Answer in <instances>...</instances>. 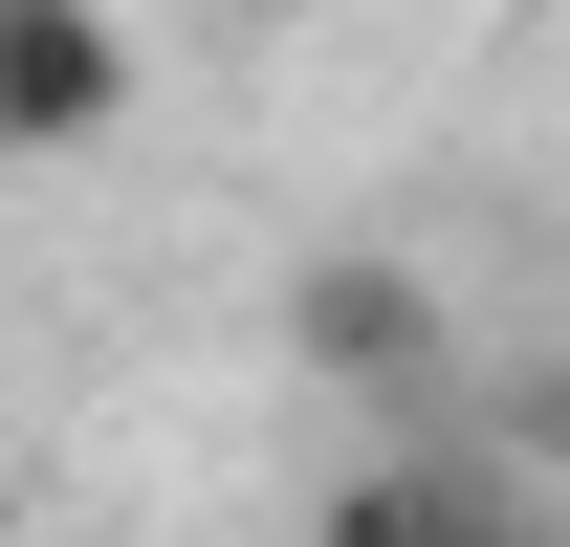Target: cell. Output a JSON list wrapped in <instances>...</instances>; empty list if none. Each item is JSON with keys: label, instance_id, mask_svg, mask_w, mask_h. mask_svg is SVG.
I'll list each match as a JSON object with an SVG mask.
<instances>
[{"label": "cell", "instance_id": "cell-4", "mask_svg": "<svg viewBox=\"0 0 570 547\" xmlns=\"http://www.w3.org/2000/svg\"><path fill=\"white\" fill-rule=\"evenodd\" d=\"M461 416H483L504 460H527V481H549V504H570V350H527V372H483V395H461Z\"/></svg>", "mask_w": 570, "mask_h": 547}, {"label": "cell", "instance_id": "cell-1", "mask_svg": "<svg viewBox=\"0 0 570 547\" xmlns=\"http://www.w3.org/2000/svg\"><path fill=\"white\" fill-rule=\"evenodd\" d=\"M264 350H285L330 416H373V438L483 395V372H461V307H439L417 241H307V263H285V307H264Z\"/></svg>", "mask_w": 570, "mask_h": 547}, {"label": "cell", "instance_id": "cell-3", "mask_svg": "<svg viewBox=\"0 0 570 547\" xmlns=\"http://www.w3.org/2000/svg\"><path fill=\"white\" fill-rule=\"evenodd\" d=\"M132 132V22L110 0H0V153H110Z\"/></svg>", "mask_w": 570, "mask_h": 547}, {"label": "cell", "instance_id": "cell-2", "mask_svg": "<svg viewBox=\"0 0 570 547\" xmlns=\"http://www.w3.org/2000/svg\"><path fill=\"white\" fill-rule=\"evenodd\" d=\"M307 547H570V504L504 460L483 416H395V438L307 504Z\"/></svg>", "mask_w": 570, "mask_h": 547}]
</instances>
